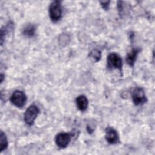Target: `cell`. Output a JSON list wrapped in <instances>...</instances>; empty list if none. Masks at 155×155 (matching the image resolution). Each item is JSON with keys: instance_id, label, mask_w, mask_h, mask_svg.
Instances as JSON below:
<instances>
[{"instance_id": "obj_4", "label": "cell", "mask_w": 155, "mask_h": 155, "mask_svg": "<svg viewBox=\"0 0 155 155\" xmlns=\"http://www.w3.org/2000/svg\"><path fill=\"white\" fill-rule=\"evenodd\" d=\"M39 109L36 105L30 106L24 113V120L27 124L29 125H33L35 119L36 118L38 113Z\"/></svg>"}, {"instance_id": "obj_10", "label": "cell", "mask_w": 155, "mask_h": 155, "mask_svg": "<svg viewBox=\"0 0 155 155\" xmlns=\"http://www.w3.org/2000/svg\"><path fill=\"white\" fill-rule=\"evenodd\" d=\"M36 31V27L33 24H28L27 25L23 30V34L25 36H27L28 37H31L33 36L35 34Z\"/></svg>"}, {"instance_id": "obj_12", "label": "cell", "mask_w": 155, "mask_h": 155, "mask_svg": "<svg viewBox=\"0 0 155 155\" xmlns=\"http://www.w3.org/2000/svg\"><path fill=\"white\" fill-rule=\"evenodd\" d=\"M90 57L94 59L95 62H97L101 58V53L97 50H93L90 53Z\"/></svg>"}, {"instance_id": "obj_3", "label": "cell", "mask_w": 155, "mask_h": 155, "mask_svg": "<svg viewBox=\"0 0 155 155\" xmlns=\"http://www.w3.org/2000/svg\"><path fill=\"white\" fill-rule=\"evenodd\" d=\"M107 67L111 69L117 68L121 71L122 61L119 54L115 53H110L107 57Z\"/></svg>"}, {"instance_id": "obj_9", "label": "cell", "mask_w": 155, "mask_h": 155, "mask_svg": "<svg viewBox=\"0 0 155 155\" xmlns=\"http://www.w3.org/2000/svg\"><path fill=\"white\" fill-rule=\"evenodd\" d=\"M139 51H140L139 48H133L130 53H128L127 56V62L130 65L133 66L134 65V62L136 59L137 56Z\"/></svg>"}, {"instance_id": "obj_1", "label": "cell", "mask_w": 155, "mask_h": 155, "mask_svg": "<svg viewBox=\"0 0 155 155\" xmlns=\"http://www.w3.org/2000/svg\"><path fill=\"white\" fill-rule=\"evenodd\" d=\"M50 18L53 22L58 21L62 16V8L61 2L54 1L52 2L49 7Z\"/></svg>"}, {"instance_id": "obj_13", "label": "cell", "mask_w": 155, "mask_h": 155, "mask_svg": "<svg viewBox=\"0 0 155 155\" xmlns=\"http://www.w3.org/2000/svg\"><path fill=\"white\" fill-rule=\"evenodd\" d=\"M101 2V5L102 6V7L104 8V9H105V10H107V8H108V4H109V3H110V1H105V2Z\"/></svg>"}, {"instance_id": "obj_6", "label": "cell", "mask_w": 155, "mask_h": 155, "mask_svg": "<svg viewBox=\"0 0 155 155\" xmlns=\"http://www.w3.org/2000/svg\"><path fill=\"white\" fill-rule=\"evenodd\" d=\"M71 135L68 133H60L58 134L55 138L56 145L62 148H65L71 140Z\"/></svg>"}, {"instance_id": "obj_2", "label": "cell", "mask_w": 155, "mask_h": 155, "mask_svg": "<svg viewBox=\"0 0 155 155\" xmlns=\"http://www.w3.org/2000/svg\"><path fill=\"white\" fill-rule=\"evenodd\" d=\"M27 101V97L25 93L20 90L15 91L10 97L11 102L18 108H22L25 105Z\"/></svg>"}, {"instance_id": "obj_7", "label": "cell", "mask_w": 155, "mask_h": 155, "mask_svg": "<svg viewBox=\"0 0 155 155\" xmlns=\"http://www.w3.org/2000/svg\"><path fill=\"white\" fill-rule=\"evenodd\" d=\"M105 139L111 144L117 143L119 141V136L116 131L111 127H107L105 129Z\"/></svg>"}, {"instance_id": "obj_8", "label": "cell", "mask_w": 155, "mask_h": 155, "mask_svg": "<svg viewBox=\"0 0 155 155\" xmlns=\"http://www.w3.org/2000/svg\"><path fill=\"white\" fill-rule=\"evenodd\" d=\"M76 103L77 107L81 111H85L88 107V99L84 95L79 96L76 99Z\"/></svg>"}, {"instance_id": "obj_11", "label": "cell", "mask_w": 155, "mask_h": 155, "mask_svg": "<svg viewBox=\"0 0 155 155\" xmlns=\"http://www.w3.org/2000/svg\"><path fill=\"white\" fill-rule=\"evenodd\" d=\"M8 146V142L5 134L1 131L0 133V152L5 150Z\"/></svg>"}, {"instance_id": "obj_5", "label": "cell", "mask_w": 155, "mask_h": 155, "mask_svg": "<svg viewBox=\"0 0 155 155\" xmlns=\"http://www.w3.org/2000/svg\"><path fill=\"white\" fill-rule=\"evenodd\" d=\"M132 99L133 103L136 105H142L147 101L144 90L141 87H136L133 91Z\"/></svg>"}]
</instances>
